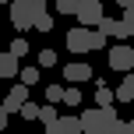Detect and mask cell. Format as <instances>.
I'll use <instances>...</instances> for the list:
<instances>
[{"mask_svg": "<svg viewBox=\"0 0 134 134\" xmlns=\"http://www.w3.org/2000/svg\"><path fill=\"white\" fill-rule=\"evenodd\" d=\"M46 14V0H11V25L18 32L35 28V21Z\"/></svg>", "mask_w": 134, "mask_h": 134, "instance_id": "1", "label": "cell"}, {"mask_svg": "<svg viewBox=\"0 0 134 134\" xmlns=\"http://www.w3.org/2000/svg\"><path fill=\"white\" fill-rule=\"evenodd\" d=\"M102 46H106V35H102L99 28L74 25L71 32H67V49H71V53H92V49H102Z\"/></svg>", "mask_w": 134, "mask_h": 134, "instance_id": "2", "label": "cell"}, {"mask_svg": "<svg viewBox=\"0 0 134 134\" xmlns=\"http://www.w3.org/2000/svg\"><path fill=\"white\" fill-rule=\"evenodd\" d=\"M78 25L81 28H99V21L106 18L102 14V0H81V7H78Z\"/></svg>", "mask_w": 134, "mask_h": 134, "instance_id": "3", "label": "cell"}, {"mask_svg": "<svg viewBox=\"0 0 134 134\" xmlns=\"http://www.w3.org/2000/svg\"><path fill=\"white\" fill-rule=\"evenodd\" d=\"M106 60H109V67H113V71H127V74H131V71H134V49L124 46V42H116V46L109 49Z\"/></svg>", "mask_w": 134, "mask_h": 134, "instance_id": "4", "label": "cell"}, {"mask_svg": "<svg viewBox=\"0 0 134 134\" xmlns=\"http://www.w3.org/2000/svg\"><path fill=\"white\" fill-rule=\"evenodd\" d=\"M78 124H81V134H102V109H99V106L81 109Z\"/></svg>", "mask_w": 134, "mask_h": 134, "instance_id": "5", "label": "cell"}, {"mask_svg": "<svg viewBox=\"0 0 134 134\" xmlns=\"http://www.w3.org/2000/svg\"><path fill=\"white\" fill-rule=\"evenodd\" d=\"M25 102H28V88L25 85H14L11 92H7V99H4V113L7 116H11V113H21Z\"/></svg>", "mask_w": 134, "mask_h": 134, "instance_id": "6", "label": "cell"}, {"mask_svg": "<svg viewBox=\"0 0 134 134\" xmlns=\"http://www.w3.org/2000/svg\"><path fill=\"white\" fill-rule=\"evenodd\" d=\"M99 32L106 35V39H116V42L131 35V32H127V25H124V18H120V21H116V18H102V21H99Z\"/></svg>", "mask_w": 134, "mask_h": 134, "instance_id": "7", "label": "cell"}, {"mask_svg": "<svg viewBox=\"0 0 134 134\" xmlns=\"http://www.w3.org/2000/svg\"><path fill=\"white\" fill-rule=\"evenodd\" d=\"M102 134H127V124L116 116V106L102 109Z\"/></svg>", "mask_w": 134, "mask_h": 134, "instance_id": "8", "label": "cell"}, {"mask_svg": "<svg viewBox=\"0 0 134 134\" xmlns=\"http://www.w3.org/2000/svg\"><path fill=\"white\" fill-rule=\"evenodd\" d=\"M46 134H81L78 116H57V124H49Z\"/></svg>", "mask_w": 134, "mask_h": 134, "instance_id": "9", "label": "cell"}, {"mask_svg": "<svg viewBox=\"0 0 134 134\" xmlns=\"http://www.w3.org/2000/svg\"><path fill=\"white\" fill-rule=\"evenodd\" d=\"M64 78L67 81H92V64H78V60L67 64L64 67Z\"/></svg>", "mask_w": 134, "mask_h": 134, "instance_id": "10", "label": "cell"}, {"mask_svg": "<svg viewBox=\"0 0 134 134\" xmlns=\"http://www.w3.org/2000/svg\"><path fill=\"white\" fill-rule=\"evenodd\" d=\"M21 71V60L14 53H0V78H18Z\"/></svg>", "mask_w": 134, "mask_h": 134, "instance_id": "11", "label": "cell"}, {"mask_svg": "<svg viewBox=\"0 0 134 134\" xmlns=\"http://www.w3.org/2000/svg\"><path fill=\"white\" fill-rule=\"evenodd\" d=\"M95 106H99V109L116 106V92H113V88H106V85H99V88H95Z\"/></svg>", "mask_w": 134, "mask_h": 134, "instance_id": "12", "label": "cell"}, {"mask_svg": "<svg viewBox=\"0 0 134 134\" xmlns=\"http://www.w3.org/2000/svg\"><path fill=\"white\" fill-rule=\"evenodd\" d=\"M18 85H25V88L39 85V67H21L18 71Z\"/></svg>", "mask_w": 134, "mask_h": 134, "instance_id": "13", "label": "cell"}, {"mask_svg": "<svg viewBox=\"0 0 134 134\" xmlns=\"http://www.w3.org/2000/svg\"><path fill=\"white\" fill-rule=\"evenodd\" d=\"M57 116H60V109H57L53 102H46V106H39V120L46 124V127H49V124H57Z\"/></svg>", "mask_w": 134, "mask_h": 134, "instance_id": "14", "label": "cell"}, {"mask_svg": "<svg viewBox=\"0 0 134 134\" xmlns=\"http://www.w3.org/2000/svg\"><path fill=\"white\" fill-rule=\"evenodd\" d=\"M53 7H57V14H78L81 0H53Z\"/></svg>", "mask_w": 134, "mask_h": 134, "instance_id": "15", "label": "cell"}, {"mask_svg": "<svg viewBox=\"0 0 134 134\" xmlns=\"http://www.w3.org/2000/svg\"><path fill=\"white\" fill-rule=\"evenodd\" d=\"M116 102H134V85L131 81H120L116 85Z\"/></svg>", "mask_w": 134, "mask_h": 134, "instance_id": "16", "label": "cell"}, {"mask_svg": "<svg viewBox=\"0 0 134 134\" xmlns=\"http://www.w3.org/2000/svg\"><path fill=\"white\" fill-rule=\"evenodd\" d=\"M7 53H14V57H18V60H21V57H28V53H32V49H28V42H25V39H14Z\"/></svg>", "mask_w": 134, "mask_h": 134, "instance_id": "17", "label": "cell"}, {"mask_svg": "<svg viewBox=\"0 0 134 134\" xmlns=\"http://www.w3.org/2000/svg\"><path fill=\"white\" fill-rule=\"evenodd\" d=\"M46 102H53V106L64 102V88H60V85H49V88H46Z\"/></svg>", "mask_w": 134, "mask_h": 134, "instance_id": "18", "label": "cell"}, {"mask_svg": "<svg viewBox=\"0 0 134 134\" xmlns=\"http://www.w3.org/2000/svg\"><path fill=\"white\" fill-rule=\"evenodd\" d=\"M57 64V49H39V67H53Z\"/></svg>", "mask_w": 134, "mask_h": 134, "instance_id": "19", "label": "cell"}, {"mask_svg": "<svg viewBox=\"0 0 134 134\" xmlns=\"http://www.w3.org/2000/svg\"><path fill=\"white\" fill-rule=\"evenodd\" d=\"M35 32H53V14H42L35 21Z\"/></svg>", "mask_w": 134, "mask_h": 134, "instance_id": "20", "label": "cell"}, {"mask_svg": "<svg viewBox=\"0 0 134 134\" xmlns=\"http://www.w3.org/2000/svg\"><path fill=\"white\" fill-rule=\"evenodd\" d=\"M64 102H67V106H78V102H81V92H78V88H64Z\"/></svg>", "mask_w": 134, "mask_h": 134, "instance_id": "21", "label": "cell"}, {"mask_svg": "<svg viewBox=\"0 0 134 134\" xmlns=\"http://www.w3.org/2000/svg\"><path fill=\"white\" fill-rule=\"evenodd\" d=\"M21 116H25V120H39V106H35V102H25Z\"/></svg>", "mask_w": 134, "mask_h": 134, "instance_id": "22", "label": "cell"}, {"mask_svg": "<svg viewBox=\"0 0 134 134\" xmlns=\"http://www.w3.org/2000/svg\"><path fill=\"white\" fill-rule=\"evenodd\" d=\"M124 25H127V32L134 35V11H124Z\"/></svg>", "mask_w": 134, "mask_h": 134, "instance_id": "23", "label": "cell"}, {"mask_svg": "<svg viewBox=\"0 0 134 134\" xmlns=\"http://www.w3.org/2000/svg\"><path fill=\"white\" fill-rule=\"evenodd\" d=\"M7 120H11V116H7V113H4V106H0V131L7 127Z\"/></svg>", "mask_w": 134, "mask_h": 134, "instance_id": "24", "label": "cell"}, {"mask_svg": "<svg viewBox=\"0 0 134 134\" xmlns=\"http://www.w3.org/2000/svg\"><path fill=\"white\" fill-rule=\"evenodd\" d=\"M116 4H120L124 11H134V0H116Z\"/></svg>", "mask_w": 134, "mask_h": 134, "instance_id": "25", "label": "cell"}, {"mask_svg": "<svg viewBox=\"0 0 134 134\" xmlns=\"http://www.w3.org/2000/svg\"><path fill=\"white\" fill-rule=\"evenodd\" d=\"M127 134H134V120H131V124H127Z\"/></svg>", "mask_w": 134, "mask_h": 134, "instance_id": "26", "label": "cell"}, {"mask_svg": "<svg viewBox=\"0 0 134 134\" xmlns=\"http://www.w3.org/2000/svg\"><path fill=\"white\" fill-rule=\"evenodd\" d=\"M127 81H131V85H134V71H131V74H127Z\"/></svg>", "mask_w": 134, "mask_h": 134, "instance_id": "27", "label": "cell"}, {"mask_svg": "<svg viewBox=\"0 0 134 134\" xmlns=\"http://www.w3.org/2000/svg\"><path fill=\"white\" fill-rule=\"evenodd\" d=\"M0 4H11V0H0Z\"/></svg>", "mask_w": 134, "mask_h": 134, "instance_id": "28", "label": "cell"}]
</instances>
